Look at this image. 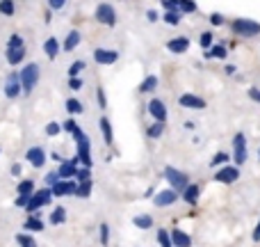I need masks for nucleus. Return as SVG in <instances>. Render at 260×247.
Listing matches in <instances>:
<instances>
[{
  "label": "nucleus",
  "instance_id": "obj_1",
  "mask_svg": "<svg viewBox=\"0 0 260 247\" xmlns=\"http://www.w3.org/2000/svg\"><path fill=\"white\" fill-rule=\"evenodd\" d=\"M229 25L233 35L244 37V39H253V37L260 35V23L253 21V18H233Z\"/></svg>",
  "mask_w": 260,
  "mask_h": 247
},
{
  "label": "nucleus",
  "instance_id": "obj_2",
  "mask_svg": "<svg viewBox=\"0 0 260 247\" xmlns=\"http://www.w3.org/2000/svg\"><path fill=\"white\" fill-rule=\"evenodd\" d=\"M21 85H23V94H32L35 87L39 85V78H41V67L37 62H30L21 69Z\"/></svg>",
  "mask_w": 260,
  "mask_h": 247
},
{
  "label": "nucleus",
  "instance_id": "obj_3",
  "mask_svg": "<svg viewBox=\"0 0 260 247\" xmlns=\"http://www.w3.org/2000/svg\"><path fill=\"white\" fill-rule=\"evenodd\" d=\"M94 18H96V23H101V25H105V28H114L117 25V21H119L117 9H114V5H110V3L96 5Z\"/></svg>",
  "mask_w": 260,
  "mask_h": 247
},
{
  "label": "nucleus",
  "instance_id": "obj_4",
  "mask_svg": "<svg viewBox=\"0 0 260 247\" xmlns=\"http://www.w3.org/2000/svg\"><path fill=\"white\" fill-rule=\"evenodd\" d=\"M162 176L167 179V183H169V188H174V190H178V193H183L185 188H187L192 181H189V176L185 174V172H180V170H176V167H171V165H167L165 167V172H162Z\"/></svg>",
  "mask_w": 260,
  "mask_h": 247
},
{
  "label": "nucleus",
  "instance_id": "obj_5",
  "mask_svg": "<svg viewBox=\"0 0 260 247\" xmlns=\"http://www.w3.org/2000/svg\"><path fill=\"white\" fill-rule=\"evenodd\" d=\"M3 94H5V99H9V101H16L18 96L23 94L21 73H16V71L7 73V78H5V83H3Z\"/></svg>",
  "mask_w": 260,
  "mask_h": 247
},
{
  "label": "nucleus",
  "instance_id": "obj_6",
  "mask_svg": "<svg viewBox=\"0 0 260 247\" xmlns=\"http://www.w3.org/2000/svg\"><path fill=\"white\" fill-rule=\"evenodd\" d=\"M247 160H249L247 138H244V133H235V138H233V165L242 167Z\"/></svg>",
  "mask_w": 260,
  "mask_h": 247
},
{
  "label": "nucleus",
  "instance_id": "obj_7",
  "mask_svg": "<svg viewBox=\"0 0 260 247\" xmlns=\"http://www.w3.org/2000/svg\"><path fill=\"white\" fill-rule=\"evenodd\" d=\"M76 153L78 158H80V165L82 167H94V160H91V140L87 138L85 133L80 135V138H76Z\"/></svg>",
  "mask_w": 260,
  "mask_h": 247
},
{
  "label": "nucleus",
  "instance_id": "obj_8",
  "mask_svg": "<svg viewBox=\"0 0 260 247\" xmlns=\"http://www.w3.org/2000/svg\"><path fill=\"white\" fill-rule=\"evenodd\" d=\"M91 58L99 67H110V64H117L119 62V50L114 48H105V46H96L91 50Z\"/></svg>",
  "mask_w": 260,
  "mask_h": 247
},
{
  "label": "nucleus",
  "instance_id": "obj_9",
  "mask_svg": "<svg viewBox=\"0 0 260 247\" xmlns=\"http://www.w3.org/2000/svg\"><path fill=\"white\" fill-rule=\"evenodd\" d=\"M240 179V167L238 165H224V167H219V170L215 172V181L217 183H224V185H231V183H235V181Z\"/></svg>",
  "mask_w": 260,
  "mask_h": 247
},
{
  "label": "nucleus",
  "instance_id": "obj_10",
  "mask_svg": "<svg viewBox=\"0 0 260 247\" xmlns=\"http://www.w3.org/2000/svg\"><path fill=\"white\" fill-rule=\"evenodd\" d=\"M25 160H27V165H32L35 170H41V167L46 165V160H48V153L44 151V147L35 144V147H30L25 151Z\"/></svg>",
  "mask_w": 260,
  "mask_h": 247
},
{
  "label": "nucleus",
  "instance_id": "obj_11",
  "mask_svg": "<svg viewBox=\"0 0 260 247\" xmlns=\"http://www.w3.org/2000/svg\"><path fill=\"white\" fill-rule=\"evenodd\" d=\"M178 199H180L178 190L167 188V190H160V193H155V197H153V204H155L157 208H167V206H174Z\"/></svg>",
  "mask_w": 260,
  "mask_h": 247
},
{
  "label": "nucleus",
  "instance_id": "obj_12",
  "mask_svg": "<svg viewBox=\"0 0 260 247\" xmlns=\"http://www.w3.org/2000/svg\"><path fill=\"white\" fill-rule=\"evenodd\" d=\"M178 105L180 108H185V110H206L208 108V103H206V99L203 96H199V94H180L178 96Z\"/></svg>",
  "mask_w": 260,
  "mask_h": 247
},
{
  "label": "nucleus",
  "instance_id": "obj_13",
  "mask_svg": "<svg viewBox=\"0 0 260 247\" xmlns=\"http://www.w3.org/2000/svg\"><path fill=\"white\" fill-rule=\"evenodd\" d=\"M78 181L76 179H62L53 185V197H76Z\"/></svg>",
  "mask_w": 260,
  "mask_h": 247
},
{
  "label": "nucleus",
  "instance_id": "obj_14",
  "mask_svg": "<svg viewBox=\"0 0 260 247\" xmlns=\"http://www.w3.org/2000/svg\"><path fill=\"white\" fill-rule=\"evenodd\" d=\"M78 167H80V158H78V153H76L73 158H67L64 162H59L57 172H59V176H62V179H76Z\"/></svg>",
  "mask_w": 260,
  "mask_h": 247
},
{
  "label": "nucleus",
  "instance_id": "obj_15",
  "mask_svg": "<svg viewBox=\"0 0 260 247\" xmlns=\"http://www.w3.org/2000/svg\"><path fill=\"white\" fill-rule=\"evenodd\" d=\"M148 115L153 117V122H165L167 124V103L162 99H151L146 105Z\"/></svg>",
  "mask_w": 260,
  "mask_h": 247
},
{
  "label": "nucleus",
  "instance_id": "obj_16",
  "mask_svg": "<svg viewBox=\"0 0 260 247\" xmlns=\"http://www.w3.org/2000/svg\"><path fill=\"white\" fill-rule=\"evenodd\" d=\"M23 229H25L27 234H41V231L46 229V222L41 220V211L35 213V215H27L25 222H23Z\"/></svg>",
  "mask_w": 260,
  "mask_h": 247
},
{
  "label": "nucleus",
  "instance_id": "obj_17",
  "mask_svg": "<svg viewBox=\"0 0 260 247\" xmlns=\"http://www.w3.org/2000/svg\"><path fill=\"white\" fill-rule=\"evenodd\" d=\"M189 44H192V41H189L187 37H174V39L167 41V50L174 55H183L189 50Z\"/></svg>",
  "mask_w": 260,
  "mask_h": 247
},
{
  "label": "nucleus",
  "instance_id": "obj_18",
  "mask_svg": "<svg viewBox=\"0 0 260 247\" xmlns=\"http://www.w3.org/2000/svg\"><path fill=\"white\" fill-rule=\"evenodd\" d=\"M44 53H46V58L50 60V62H55L57 60V55L62 53V41L57 39V37H48V39L44 41Z\"/></svg>",
  "mask_w": 260,
  "mask_h": 247
},
{
  "label": "nucleus",
  "instance_id": "obj_19",
  "mask_svg": "<svg viewBox=\"0 0 260 247\" xmlns=\"http://www.w3.org/2000/svg\"><path fill=\"white\" fill-rule=\"evenodd\" d=\"M199 197H201V185H199V183H189L187 188L180 193V199H183L187 206H197Z\"/></svg>",
  "mask_w": 260,
  "mask_h": 247
},
{
  "label": "nucleus",
  "instance_id": "obj_20",
  "mask_svg": "<svg viewBox=\"0 0 260 247\" xmlns=\"http://www.w3.org/2000/svg\"><path fill=\"white\" fill-rule=\"evenodd\" d=\"M80 41H82V35H80V30H71V32H67V37H64V41H62V53H73V50L80 46Z\"/></svg>",
  "mask_w": 260,
  "mask_h": 247
},
{
  "label": "nucleus",
  "instance_id": "obj_21",
  "mask_svg": "<svg viewBox=\"0 0 260 247\" xmlns=\"http://www.w3.org/2000/svg\"><path fill=\"white\" fill-rule=\"evenodd\" d=\"M25 55H27L25 46H23V48H7L5 50V60H7L9 67H18V64L25 60Z\"/></svg>",
  "mask_w": 260,
  "mask_h": 247
},
{
  "label": "nucleus",
  "instance_id": "obj_22",
  "mask_svg": "<svg viewBox=\"0 0 260 247\" xmlns=\"http://www.w3.org/2000/svg\"><path fill=\"white\" fill-rule=\"evenodd\" d=\"M171 243L174 247H192V236L183 229H171Z\"/></svg>",
  "mask_w": 260,
  "mask_h": 247
},
{
  "label": "nucleus",
  "instance_id": "obj_23",
  "mask_svg": "<svg viewBox=\"0 0 260 247\" xmlns=\"http://www.w3.org/2000/svg\"><path fill=\"white\" fill-rule=\"evenodd\" d=\"M203 58L206 60H226L229 58V48H226V44H215L212 48L203 50Z\"/></svg>",
  "mask_w": 260,
  "mask_h": 247
},
{
  "label": "nucleus",
  "instance_id": "obj_24",
  "mask_svg": "<svg viewBox=\"0 0 260 247\" xmlns=\"http://www.w3.org/2000/svg\"><path fill=\"white\" fill-rule=\"evenodd\" d=\"M99 128H101V135H103V142L110 147V144L114 142V133H112V122H110L105 115L99 119Z\"/></svg>",
  "mask_w": 260,
  "mask_h": 247
},
{
  "label": "nucleus",
  "instance_id": "obj_25",
  "mask_svg": "<svg viewBox=\"0 0 260 247\" xmlns=\"http://www.w3.org/2000/svg\"><path fill=\"white\" fill-rule=\"evenodd\" d=\"M157 83H160V80H157V76H155V73H151V76H146L142 83H139V87H137V90H139V94H153V92L157 90Z\"/></svg>",
  "mask_w": 260,
  "mask_h": 247
},
{
  "label": "nucleus",
  "instance_id": "obj_26",
  "mask_svg": "<svg viewBox=\"0 0 260 247\" xmlns=\"http://www.w3.org/2000/svg\"><path fill=\"white\" fill-rule=\"evenodd\" d=\"M133 225L142 231H148V229H153L155 222H153V215H148V213H139V215L133 217Z\"/></svg>",
  "mask_w": 260,
  "mask_h": 247
},
{
  "label": "nucleus",
  "instance_id": "obj_27",
  "mask_svg": "<svg viewBox=\"0 0 260 247\" xmlns=\"http://www.w3.org/2000/svg\"><path fill=\"white\" fill-rule=\"evenodd\" d=\"M62 130H64V133H69V135H71L73 140H76V138H80V135H82V128H80V126H78L76 117H69V119H64V122H62Z\"/></svg>",
  "mask_w": 260,
  "mask_h": 247
},
{
  "label": "nucleus",
  "instance_id": "obj_28",
  "mask_svg": "<svg viewBox=\"0 0 260 247\" xmlns=\"http://www.w3.org/2000/svg\"><path fill=\"white\" fill-rule=\"evenodd\" d=\"M48 222H50V227L64 225V222H67V208H64V206H55L53 213L48 215Z\"/></svg>",
  "mask_w": 260,
  "mask_h": 247
},
{
  "label": "nucleus",
  "instance_id": "obj_29",
  "mask_svg": "<svg viewBox=\"0 0 260 247\" xmlns=\"http://www.w3.org/2000/svg\"><path fill=\"white\" fill-rule=\"evenodd\" d=\"M64 108H67L69 117H76V115L85 113V105H82V101H78V99H67L64 101Z\"/></svg>",
  "mask_w": 260,
  "mask_h": 247
},
{
  "label": "nucleus",
  "instance_id": "obj_30",
  "mask_svg": "<svg viewBox=\"0 0 260 247\" xmlns=\"http://www.w3.org/2000/svg\"><path fill=\"white\" fill-rule=\"evenodd\" d=\"M35 179H23L16 183V195H35Z\"/></svg>",
  "mask_w": 260,
  "mask_h": 247
},
{
  "label": "nucleus",
  "instance_id": "obj_31",
  "mask_svg": "<svg viewBox=\"0 0 260 247\" xmlns=\"http://www.w3.org/2000/svg\"><path fill=\"white\" fill-rule=\"evenodd\" d=\"M162 21H165L167 25H180V21H183V14H180L178 9H169V12L162 14Z\"/></svg>",
  "mask_w": 260,
  "mask_h": 247
},
{
  "label": "nucleus",
  "instance_id": "obj_32",
  "mask_svg": "<svg viewBox=\"0 0 260 247\" xmlns=\"http://www.w3.org/2000/svg\"><path fill=\"white\" fill-rule=\"evenodd\" d=\"M231 158H233L231 153H226V151H217L215 156H212V160H210V167H217V170H219V167L229 165Z\"/></svg>",
  "mask_w": 260,
  "mask_h": 247
},
{
  "label": "nucleus",
  "instance_id": "obj_33",
  "mask_svg": "<svg viewBox=\"0 0 260 247\" xmlns=\"http://www.w3.org/2000/svg\"><path fill=\"white\" fill-rule=\"evenodd\" d=\"M91 190H94V181H85V183H78L76 197H78V199H89V197H91Z\"/></svg>",
  "mask_w": 260,
  "mask_h": 247
},
{
  "label": "nucleus",
  "instance_id": "obj_34",
  "mask_svg": "<svg viewBox=\"0 0 260 247\" xmlns=\"http://www.w3.org/2000/svg\"><path fill=\"white\" fill-rule=\"evenodd\" d=\"M85 69H87V62H85V60H76V62L69 64L67 73H69V78H78L82 71H85Z\"/></svg>",
  "mask_w": 260,
  "mask_h": 247
},
{
  "label": "nucleus",
  "instance_id": "obj_35",
  "mask_svg": "<svg viewBox=\"0 0 260 247\" xmlns=\"http://www.w3.org/2000/svg\"><path fill=\"white\" fill-rule=\"evenodd\" d=\"M199 46H201L203 50L212 48V46H215V32H210V30L201 32V35H199Z\"/></svg>",
  "mask_w": 260,
  "mask_h": 247
},
{
  "label": "nucleus",
  "instance_id": "obj_36",
  "mask_svg": "<svg viewBox=\"0 0 260 247\" xmlns=\"http://www.w3.org/2000/svg\"><path fill=\"white\" fill-rule=\"evenodd\" d=\"M162 133H165V122H153V124L146 128V135H148L151 140L162 138Z\"/></svg>",
  "mask_w": 260,
  "mask_h": 247
},
{
  "label": "nucleus",
  "instance_id": "obj_37",
  "mask_svg": "<svg viewBox=\"0 0 260 247\" xmlns=\"http://www.w3.org/2000/svg\"><path fill=\"white\" fill-rule=\"evenodd\" d=\"M155 240L160 247H174V243H171V231H167V229H157Z\"/></svg>",
  "mask_w": 260,
  "mask_h": 247
},
{
  "label": "nucleus",
  "instance_id": "obj_38",
  "mask_svg": "<svg viewBox=\"0 0 260 247\" xmlns=\"http://www.w3.org/2000/svg\"><path fill=\"white\" fill-rule=\"evenodd\" d=\"M16 245L18 247H37V240H35V236L23 231V234H16Z\"/></svg>",
  "mask_w": 260,
  "mask_h": 247
},
{
  "label": "nucleus",
  "instance_id": "obj_39",
  "mask_svg": "<svg viewBox=\"0 0 260 247\" xmlns=\"http://www.w3.org/2000/svg\"><path fill=\"white\" fill-rule=\"evenodd\" d=\"M0 14H3V16H14V14H16V3H14V0H0Z\"/></svg>",
  "mask_w": 260,
  "mask_h": 247
},
{
  "label": "nucleus",
  "instance_id": "obj_40",
  "mask_svg": "<svg viewBox=\"0 0 260 247\" xmlns=\"http://www.w3.org/2000/svg\"><path fill=\"white\" fill-rule=\"evenodd\" d=\"M197 3H194V0H178V12L180 14H183V16H185V14H194V12H197Z\"/></svg>",
  "mask_w": 260,
  "mask_h": 247
},
{
  "label": "nucleus",
  "instance_id": "obj_41",
  "mask_svg": "<svg viewBox=\"0 0 260 247\" xmlns=\"http://www.w3.org/2000/svg\"><path fill=\"white\" fill-rule=\"evenodd\" d=\"M62 181V176H59V172L57 170H50V172H46V176H44V185L46 188H53L55 183H59Z\"/></svg>",
  "mask_w": 260,
  "mask_h": 247
},
{
  "label": "nucleus",
  "instance_id": "obj_42",
  "mask_svg": "<svg viewBox=\"0 0 260 247\" xmlns=\"http://www.w3.org/2000/svg\"><path fill=\"white\" fill-rule=\"evenodd\" d=\"M25 46V39H23V35H18V32H12L7 39V48H23Z\"/></svg>",
  "mask_w": 260,
  "mask_h": 247
},
{
  "label": "nucleus",
  "instance_id": "obj_43",
  "mask_svg": "<svg viewBox=\"0 0 260 247\" xmlns=\"http://www.w3.org/2000/svg\"><path fill=\"white\" fill-rule=\"evenodd\" d=\"M99 236H101V245L108 247V245H110V225H108V222H101Z\"/></svg>",
  "mask_w": 260,
  "mask_h": 247
},
{
  "label": "nucleus",
  "instance_id": "obj_44",
  "mask_svg": "<svg viewBox=\"0 0 260 247\" xmlns=\"http://www.w3.org/2000/svg\"><path fill=\"white\" fill-rule=\"evenodd\" d=\"M46 135H48V138H55V135H59L62 133V124L59 122H50V124H46Z\"/></svg>",
  "mask_w": 260,
  "mask_h": 247
},
{
  "label": "nucleus",
  "instance_id": "obj_45",
  "mask_svg": "<svg viewBox=\"0 0 260 247\" xmlns=\"http://www.w3.org/2000/svg\"><path fill=\"white\" fill-rule=\"evenodd\" d=\"M76 181H78V183H85V181H91V170H89V167H78Z\"/></svg>",
  "mask_w": 260,
  "mask_h": 247
},
{
  "label": "nucleus",
  "instance_id": "obj_46",
  "mask_svg": "<svg viewBox=\"0 0 260 247\" xmlns=\"http://www.w3.org/2000/svg\"><path fill=\"white\" fill-rule=\"evenodd\" d=\"M96 101H99V108L101 110L108 108V99H105V90H103V87H96Z\"/></svg>",
  "mask_w": 260,
  "mask_h": 247
},
{
  "label": "nucleus",
  "instance_id": "obj_47",
  "mask_svg": "<svg viewBox=\"0 0 260 247\" xmlns=\"http://www.w3.org/2000/svg\"><path fill=\"white\" fill-rule=\"evenodd\" d=\"M30 197H32V195H18V197L14 199V206H16V208H25L27 202H30Z\"/></svg>",
  "mask_w": 260,
  "mask_h": 247
},
{
  "label": "nucleus",
  "instance_id": "obj_48",
  "mask_svg": "<svg viewBox=\"0 0 260 247\" xmlns=\"http://www.w3.org/2000/svg\"><path fill=\"white\" fill-rule=\"evenodd\" d=\"M67 85H69V90H71V92L82 90V78H80V76H78V78H69Z\"/></svg>",
  "mask_w": 260,
  "mask_h": 247
},
{
  "label": "nucleus",
  "instance_id": "obj_49",
  "mask_svg": "<svg viewBox=\"0 0 260 247\" xmlns=\"http://www.w3.org/2000/svg\"><path fill=\"white\" fill-rule=\"evenodd\" d=\"M210 23H212V25H217V28L226 25V16H221L219 12H215V14H210Z\"/></svg>",
  "mask_w": 260,
  "mask_h": 247
},
{
  "label": "nucleus",
  "instance_id": "obj_50",
  "mask_svg": "<svg viewBox=\"0 0 260 247\" xmlns=\"http://www.w3.org/2000/svg\"><path fill=\"white\" fill-rule=\"evenodd\" d=\"M46 3H48V9H53V12H59V9H64L67 0H46Z\"/></svg>",
  "mask_w": 260,
  "mask_h": 247
},
{
  "label": "nucleus",
  "instance_id": "obj_51",
  "mask_svg": "<svg viewBox=\"0 0 260 247\" xmlns=\"http://www.w3.org/2000/svg\"><path fill=\"white\" fill-rule=\"evenodd\" d=\"M247 96L253 101V103H260V90H258V87H249V90H247Z\"/></svg>",
  "mask_w": 260,
  "mask_h": 247
},
{
  "label": "nucleus",
  "instance_id": "obj_52",
  "mask_svg": "<svg viewBox=\"0 0 260 247\" xmlns=\"http://www.w3.org/2000/svg\"><path fill=\"white\" fill-rule=\"evenodd\" d=\"M146 21H151V23L160 21V14H157L155 9H146Z\"/></svg>",
  "mask_w": 260,
  "mask_h": 247
},
{
  "label": "nucleus",
  "instance_id": "obj_53",
  "mask_svg": "<svg viewBox=\"0 0 260 247\" xmlns=\"http://www.w3.org/2000/svg\"><path fill=\"white\" fill-rule=\"evenodd\" d=\"M21 172H23V165H21V162H14V165L9 167V174H12V176H21Z\"/></svg>",
  "mask_w": 260,
  "mask_h": 247
},
{
  "label": "nucleus",
  "instance_id": "obj_54",
  "mask_svg": "<svg viewBox=\"0 0 260 247\" xmlns=\"http://www.w3.org/2000/svg\"><path fill=\"white\" fill-rule=\"evenodd\" d=\"M50 160H55V162H64L67 158H64L59 151H50Z\"/></svg>",
  "mask_w": 260,
  "mask_h": 247
},
{
  "label": "nucleus",
  "instance_id": "obj_55",
  "mask_svg": "<svg viewBox=\"0 0 260 247\" xmlns=\"http://www.w3.org/2000/svg\"><path fill=\"white\" fill-rule=\"evenodd\" d=\"M251 238H253V243H260V220H258V225H256V229H253V234H251Z\"/></svg>",
  "mask_w": 260,
  "mask_h": 247
},
{
  "label": "nucleus",
  "instance_id": "obj_56",
  "mask_svg": "<svg viewBox=\"0 0 260 247\" xmlns=\"http://www.w3.org/2000/svg\"><path fill=\"white\" fill-rule=\"evenodd\" d=\"M224 71L229 73V76H235V73H238V67H235V64H226Z\"/></svg>",
  "mask_w": 260,
  "mask_h": 247
},
{
  "label": "nucleus",
  "instance_id": "obj_57",
  "mask_svg": "<svg viewBox=\"0 0 260 247\" xmlns=\"http://www.w3.org/2000/svg\"><path fill=\"white\" fill-rule=\"evenodd\" d=\"M183 126H185V130H194V128H197V122H192V119H187V122H185Z\"/></svg>",
  "mask_w": 260,
  "mask_h": 247
},
{
  "label": "nucleus",
  "instance_id": "obj_58",
  "mask_svg": "<svg viewBox=\"0 0 260 247\" xmlns=\"http://www.w3.org/2000/svg\"><path fill=\"white\" fill-rule=\"evenodd\" d=\"M0 153H3V147H0Z\"/></svg>",
  "mask_w": 260,
  "mask_h": 247
},
{
  "label": "nucleus",
  "instance_id": "obj_59",
  "mask_svg": "<svg viewBox=\"0 0 260 247\" xmlns=\"http://www.w3.org/2000/svg\"><path fill=\"white\" fill-rule=\"evenodd\" d=\"M258 158H260V151H258Z\"/></svg>",
  "mask_w": 260,
  "mask_h": 247
}]
</instances>
